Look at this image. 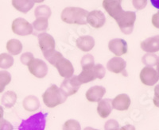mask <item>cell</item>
Instances as JSON below:
<instances>
[{
  "label": "cell",
  "instance_id": "cell-19",
  "mask_svg": "<svg viewBox=\"0 0 159 130\" xmlns=\"http://www.w3.org/2000/svg\"><path fill=\"white\" fill-rule=\"evenodd\" d=\"M76 45L80 50L84 53H88L94 48L95 39L89 35L80 36L76 39Z\"/></svg>",
  "mask_w": 159,
  "mask_h": 130
},
{
  "label": "cell",
  "instance_id": "cell-38",
  "mask_svg": "<svg viewBox=\"0 0 159 130\" xmlns=\"http://www.w3.org/2000/svg\"><path fill=\"white\" fill-rule=\"evenodd\" d=\"M151 22L152 25H154V27L157 28V29H159V11L152 16Z\"/></svg>",
  "mask_w": 159,
  "mask_h": 130
},
{
  "label": "cell",
  "instance_id": "cell-15",
  "mask_svg": "<svg viewBox=\"0 0 159 130\" xmlns=\"http://www.w3.org/2000/svg\"><path fill=\"white\" fill-rule=\"evenodd\" d=\"M103 9L112 18H116L123 11L120 0H104L102 2Z\"/></svg>",
  "mask_w": 159,
  "mask_h": 130
},
{
  "label": "cell",
  "instance_id": "cell-34",
  "mask_svg": "<svg viewBox=\"0 0 159 130\" xmlns=\"http://www.w3.org/2000/svg\"><path fill=\"white\" fill-rule=\"evenodd\" d=\"M119 128V124L116 120L111 119L108 120L105 123L104 129L105 130H116Z\"/></svg>",
  "mask_w": 159,
  "mask_h": 130
},
{
  "label": "cell",
  "instance_id": "cell-2",
  "mask_svg": "<svg viewBox=\"0 0 159 130\" xmlns=\"http://www.w3.org/2000/svg\"><path fill=\"white\" fill-rule=\"evenodd\" d=\"M67 96L57 85H52L42 94L43 102L48 108H54L66 101Z\"/></svg>",
  "mask_w": 159,
  "mask_h": 130
},
{
  "label": "cell",
  "instance_id": "cell-3",
  "mask_svg": "<svg viewBox=\"0 0 159 130\" xmlns=\"http://www.w3.org/2000/svg\"><path fill=\"white\" fill-rule=\"evenodd\" d=\"M106 75V69L102 64H95L93 67L82 69V72L77 76L80 84H85L94 81L96 79L102 80Z\"/></svg>",
  "mask_w": 159,
  "mask_h": 130
},
{
  "label": "cell",
  "instance_id": "cell-32",
  "mask_svg": "<svg viewBox=\"0 0 159 130\" xmlns=\"http://www.w3.org/2000/svg\"><path fill=\"white\" fill-rule=\"evenodd\" d=\"M80 64H81L82 69L93 67V66L95 65L94 56H92V54L84 55V56L81 58Z\"/></svg>",
  "mask_w": 159,
  "mask_h": 130
},
{
  "label": "cell",
  "instance_id": "cell-7",
  "mask_svg": "<svg viewBox=\"0 0 159 130\" xmlns=\"http://www.w3.org/2000/svg\"><path fill=\"white\" fill-rule=\"evenodd\" d=\"M30 73L38 79H43L48 74V66L46 63L41 59L34 58L27 65Z\"/></svg>",
  "mask_w": 159,
  "mask_h": 130
},
{
  "label": "cell",
  "instance_id": "cell-29",
  "mask_svg": "<svg viewBox=\"0 0 159 130\" xmlns=\"http://www.w3.org/2000/svg\"><path fill=\"white\" fill-rule=\"evenodd\" d=\"M11 82V75L7 71H0V93L3 92L4 89Z\"/></svg>",
  "mask_w": 159,
  "mask_h": 130
},
{
  "label": "cell",
  "instance_id": "cell-25",
  "mask_svg": "<svg viewBox=\"0 0 159 130\" xmlns=\"http://www.w3.org/2000/svg\"><path fill=\"white\" fill-rule=\"evenodd\" d=\"M52 15V11L49 6L47 5L38 6L34 10V16L36 18H43L49 19Z\"/></svg>",
  "mask_w": 159,
  "mask_h": 130
},
{
  "label": "cell",
  "instance_id": "cell-5",
  "mask_svg": "<svg viewBox=\"0 0 159 130\" xmlns=\"http://www.w3.org/2000/svg\"><path fill=\"white\" fill-rule=\"evenodd\" d=\"M136 18L137 16H136L135 12L123 11L115 18V21L123 33L126 35H130L133 32Z\"/></svg>",
  "mask_w": 159,
  "mask_h": 130
},
{
  "label": "cell",
  "instance_id": "cell-36",
  "mask_svg": "<svg viewBox=\"0 0 159 130\" xmlns=\"http://www.w3.org/2000/svg\"><path fill=\"white\" fill-rule=\"evenodd\" d=\"M0 130H14V127L10 121L3 119L0 123Z\"/></svg>",
  "mask_w": 159,
  "mask_h": 130
},
{
  "label": "cell",
  "instance_id": "cell-30",
  "mask_svg": "<svg viewBox=\"0 0 159 130\" xmlns=\"http://www.w3.org/2000/svg\"><path fill=\"white\" fill-rule=\"evenodd\" d=\"M142 62L147 67H152L153 66H156L157 62V56L153 53H147L142 58Z\"/></svg>",
  "mask_w": 159,
  "mask_h": 130
},
{
  "label": "cell",
  "instance_id": "cell-28",
  "mask_svg": "<svg viewBox=\"0 0 159 130\" xmlns=\"http://www.w3.org/2000/svg\"><path fill=\"white\" fill-rule=\"evenodd\" d=\"M14 58L9 53H1L0 54V68L9 69L14 65Z\"/></svg>",
  "mask_w": 159,
  "mask_h": 130
},
{
  "label": "cell",
  "instance_id": "cell-41",
  "mask_svg": "<svg viewBox=\"0 0 159 130\" xmlns=\"http://www.w3.org/2000/svg\"><path fill=\"white\" fill-rule=\"evenodd\" d=\"M151 3L153 4L154 7L159 9V0H156V1H151Z\"/></svg>",
  "mask_w": 159,
  "mask_h": 130
},
{
  "label": "cell",
  "instance_id": "cell-24",
  "mask_svg": "<svg viewBox=\"0 0 159 130\" xmlns=\"http://www.w3.org/2000/svg\"><path fill=\"white\" fill-rule=\"evenodd\" d=\"M6 48L10 55L17 56L22 52L23 45H22V42L18 39H11L7 43Z\"/></svg>",
  "mask_w": 159,
  "mask_h": 130
},
{
  "label": "cell",
  "instance_id": "cell-18",
  "mask_svg": "<svg viewBox=\"0 0 159 130\" xmlns=\"http://www.w3.org/2000/svg\"><path fill=\"white\" fill-rule=\"evenodd\" d=\"M142 50L147 53H153L159 52V35L147 38L140 43Z\"/></svg>",
  "mask_w": 159,
  "mask_h": 130
},
{
  "label": "cell",
  "instance_id": "cell-9",
  "mask_svg": "<svg viewBox=\"0 0 159 130\" xmlns=\"http://www.w3.org/2000/svg\"><path fill=\"white\" fill-rule=\"evenodd\" d=\"M80 83L78 80L77 76H73L69 79H65L62 82L60 89L63 91L67 97L74 95L77 93L80 87Z\"/></svg>",
  "mask_w": 159,
  "mask_h": 130
},
{
  "label": "cell",
  "instance_id": "cell-37",
  "mask_svg": "<svg viewBox=\"0 0 159 130\" xmlns=\"http://www.w3.org/2000/svg\"><path fill=\"white\" fill-rule=\"evenodd\" d=\"M153 102L156 107L159 108V84L154 87V97L153 98Z\"/></svg>",
  "mask_w": 159,
  "mask_h": 130
},
{
  "label": "cell",
  "instance_id": "cell-43",
  "mask_svg": "<svg viewBox=\"0 0 159 130\" xmlns=\"http://www.w3.org/2000/svg\"><path fill=\"white\" fill-rule=\"evenodd\" d=\"M84 130H99V129H96V128H92V127H86V128H84Z\"/></svg>",
  "mask_w": 159,
  "mask_h": 130
},
{
  "label": "cell",
  "instance_id": "cell-27",
  "mask_svg": "<svg viewBox=\"0 0 159 130\" xmlns=\"http://www.w3.org/2000/svg\"><path fill=\"white\" fill-rule=\"evenodd\" d=\"M43 56L44 57H45V60H47L51 65L54 66V67L55 65H56V63H57L61 58L64 57L63 55H62L61 53H60V52H58V51H56L55 49L54 50L50 51V52H48V53H44Z\"/></svg>",
  "mask_w": 159,
  "mask_h": 130
},
{
  "label": "cell",
  "instance_id": "cell-22",
  "mask_svg": "<svg viewBox=\"0 0 159 130\" xmlns=\"http://www.w3.org/2000/svg\"><path fill=\"white\" fill-rule=\"evenodd\" d=\"M22 106L28 112H35L39 109L40 101L36 96L28 95L22 101Z\"/></svg>",
  "mask_w": 159,
  "mask_h": 130
},
{
  "label": "cell",
  "instance_id": "cell-6",
  "mask_svg": "<svg viewBox=\"0 0 159 130\" xmlns=\"http://www.w3.org/2000/svg\"><path fill=\"white\" fill-rule=\"evenodd\" d=\"M11 29L15 34L18 36L25 37L31 35L34 32L33 26L25 18H15L12 22Z\"/></svg>",
  "mask_w": 159,
  "mask_h": 130
},
{
  "label": "cell",
  "instance_id": "cell-1",
  "mask_svg": "<svg viewBox=\"0 0 159 130\" xmlns=\"http://www.w3.org/2000/svg\"><path fill=\"white\" fill-rule=\"evenodd\" d=\"M88 11L76 6L65 7L61 14V18L65 23L69 25H85L87 24Z\"/></svg>",
  "mask_w": 159,
  "mask_h": 130
},
{
  "label": "cell",
  "instance_id": "cell-13",
  "mask_svg": "<svg viewBox=\"0 0 159 130\" xmlns=\"http://www.w3.org/2000/svg\"><path fill=\"white\" fill-rule=\"evenodd\" d=\"M58 73L64 79H69L72 77L74 74V67L72 63L68 59L61 58L55 65Z\"/></svg>",
  "mask_w": 159,
  "mask_h": 130
},
{
  "label": "cell",
  "instance_id": "cell-39",
  "mask_svg": "<svg viewBox=\"0 0 159 130\" xmlns=\"http://www.w3.org/2000/svg\"><path fill=\"white\" fill-rule=\"evenodd\" d=\"M116 130H136L135 127L132 125H126L124 126L119 127V128H117Z\"/></svg>",
  "mask_w": 159,
  "mask_h": 130
},
{
  "label": "cell",
  "instance_id": "cell-20",
  "mask_svg": "<svg viewBox=\"0 0 159 130\" xmlns=\"http://www.w3.org/2000/svg\"><path fill=\"white\" fill-rule=\"evenodd\" d=\"M111 102V99L104 98L98 102L97 113L101 118H108L109 115L111 114V111L113 110Z\"/></svg>",
  "mask_w": 159,
  "mask_h": 130
},
{
  "label": "cell",
  "instance_id": "cell-31",
  "mask_svg": "<svg viewBox=\"0 0 159 130\" xmlns=\"http://www.w3.org/2000/svg\"><path fill=\"white\" fill-rule=\"evenodd\" d=\"M62 130H81V125L76 120L69 119L64 123Z\"/></svg>",
  "mask_w": 159,
  "mask_h": 130
},
{
  "label": "cell",
  "instance_id": "cell-42",
  "mask_svg": "<svg viewBox=\"0 0 159 130\" xmlns=\"http://www.w3.org/2000/svg\"><path fill=\"white\" fill-rule=\"evenodd\" d=\"M156 66H157V69H156V70H157V73H158V75H159V56H157V65H156Z\"/></svg>",
  "mask_w": 159,
  "mask_h": 130
},
{
  "label": "cell",
  "instance_id": "cell-11",
  "mask_svg": "<svg viewBox=\"0 0 159 130\" xmlns=\"http://www.w3.org/2000/svg\"><path fill=\"white\" fill-rule=\"evenodd\" d=\"M38 45H39L40 49L42 50V54L55 49L56 42L52 35L45 32H41L38 36Z\"/></svg>",
  "mask_w": 159,
  "mask_h": 130
},
{
  "label": "cell",
  "instance_id": "cell-8",
  "mask_svg": "<svg viewBox=\"0 0 159 130\" xmlns=\"http://www.w3.org/2000/svg\"><path fill=\"white\" fill-rule=\"evenodd\" d=\"M139 78L144 85L152 87L158 82L159 75L156 69L150 67H145L140 72Z\"/></svg>",
  "mask_w": 159,
  "mask_h": 130
},
{
  "label": "cell",
  "instance_id": "cell-16",
  "mask_svg": "<svg viewBox=\"0 0 159 130\" xmlns=\"http://www.w3.org/2000/svg\"><path fill=\"white\" fill-rule=\"evenodd\" d=\"M106 94V88L102 86H94L86 91L85 97L90 102H99Z\"/></svg>",
  "mask_w": 159,
  "mask_h": 130
},
{
  "label": "cell",
  "instance_id": "cell-10",
  "mask_svg": "<svg viewBox=\"0 0 159 130\" xmlns=\"http://www.w3.org/2000/svg\"><path fill=\"white\" fill-rule=\"evenodd\" d=\"M126 67H127V62L122 57L115 56L110 59L107 63V70L110 72L115 73V74H122L127 76Z\"/></svg>",
  "mask_w": 159,
  "mask_h": 130
},
{
  "label": "cell",
  "instance_id": "cell-23",
  "mask_svg": "<svg viewBox=\"0 0 159 130\" xmlns=\"http://www.w3.org/2000/svg\"><path fill=\"white\" fill-rule=\"evenodd\" d=\"M18 96L12 90H8L3 94L1 98V105L7 109L12 108L16 104Z\"/></svg>",
  "mask_w": 159,
  "mask_h": 130
},
{
  "label": "cell",
  "instance_id": "cell-33",
  "mask_svg": "<svg viewBox=\"0 0 159 130\" xmlns=\"http://www.w3.org/2000/svg\"><path fill=\"white\" fill-rule=\"evenodd\" d=\"M34 55L32 54L30 52H26V53H24L21 55L20 56V61L21 63H22L23 65H25V66H27L29 64L30 62L34 59Z\"/></svg>",
  "mask_w": 159,
  "mask_h": 130
},
{
  "label": "cell",
  "instance_id": "cell-17",
  "mask_svg": "<svg viewBox=\"0 0 159 130\" xmlns=\"http://www.w3.org/2000/svg\"><path fill=\"white\" fill-rule=\"evenodd\" d=\"M112 107L113 109L119 111H126L129 109L131 104V100L127 94H118L115 98L112 100Z\"/></svg>",
  "mask_w": 159,
  "mask_h": 130
},
{
  "label": "cell",
  "instance_id": "cell-14",
  "mask_svg": "<svg viewBox=\"0 0 159 130\" xmlns=\"http://www.w3.org/2000/svg\"><path fill=\"white\" fill-rule=\"evenodd\" d=\"M106 22V17L101 11H92L88 13L87 23L94 29L103 27Z\"/></svg>",
  "mask_w": 159,
  "mask_h": 130
},
{
  "label": "cell",
  "instance_id": "cell-4",
  "mask_svg": "<svg viewBox=\"0 0 159 130\" xmlns=\"http://www.w3.org/2000/svg\"><path fill=\"white\" fill-rule=\"evenodd\" d=\"M47 115L46 113L39 112L30 116L21 122L18 130H45Z\"/></svg>",
  "mask_w": 159,
  "mask_h": 130
},
{
  "label": "cell",
  "instance_id": "cell-12",
  "mask_svg": "<svg viewBox=\"0 0 159 130\" xmlns=\"http://www.w3.org/2000/svg\"><path fill=\"white\" fill-rule=\"evenodd\" d=\"M108 49L115 56L119 57L127 53L128 46L124 39L115 38L108 42Z\"/></svg>",
  "mask_w": 159,
  "mask_h": 130
},
{
  "label": "cell",
  "instance_id": "cell-21",
  "mask_svg": "<svg viewBox=\"0 0 159 130\" xmlns=\"http://www.w3.org/2000/svg\"><path fill=\"white\" fill-rule=\"evenodd\" d=\"M12 6L15 10L22 14H27L35 4L34 0H13Z\"/></svg>",
  "mask_w": 159,
  "mask_h": 130
},
{
  "label": "cell",
  "instance_id": "cell-35",
  "mask_svg": "<svg viewBox=\"0 0 159 130\" xmlns=\"http://www.w3.org/2000/svg\"><path fill=\"white\" fill-rule=\"evenodd\" d=\"M132 4L135 9L140 11V10H143L147 6V0H134V1H132Z\"/></svg>",
  "mask_w": 159,
  "mask_h": 130
},
{
  "label": "cell",
  "instance_id": "cell-26",
  "mask_svg": "<svg viewBox=\"0 0 159 130\" xmlns=\"http://www.w3.org/2000/svg\"><path fill=\"white\" fill-rule=\"evenodd\" d=\"M31 25L33 26V29L36 31L44 32V31L47 30L49 27V19L43 18H36Z\"/></svg>",
  "mask_w": 159,
  "mask_h": 130
},
{
  "label": "cell",
  "instance_id": "cell-40",
  "mask_svg": "<svg viewBox=\"0 0 159 130\" xmlns=\"http://www.w3.org/2000/svg\"><path fill=\"white\" fill-rule=\"evenodd\" d=\"M3 116H4V110L2 106H0V123L3 121Z\"/></svg>",
  "mask_w": 159,
  "mask_h": 130
}]
</instances>
